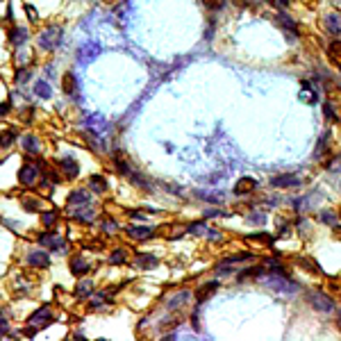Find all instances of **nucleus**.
<instances>
[{
	"mask_svg": "<svg viewBox=\"0 0 341 341\" xmlns=\"http://www.w3.org/2000/svg\"><path fill=\"white\" fill-rule=\"evenodd\" d=\"M207 9H212V11H219L221 7H223V0H200Z\"/></svg>",
	"mask_w": 341,
	"mask_h": 341,
	"instance_id": "nucleus-35",
	"label": "nucleus"
},
{
	"mask_svg": "<svg viewBox=\"0 0 341 341\" xmlns=\"http://www.w3.org/2000/svg\"><path fill=\"white\" fill-rule=\"evenodd\" d=\"M134 266L137 268H153V266H157V257L150 255V253H139V255L134 257Z\"/></svg>",
	"mask_w": 341,
	"mask_h": 341,
	"instance_id": "nucleus-14",
	"label": "nucleus"
},
{
	"mask_svg": "<svg viewBox=\"0 0 341 341\" xmlns=\"http://www.w3.org/2000/svg\"><path fill=\"white\" fill-rule=\"evenodd\" d=\"M125 232H128V237H132V239L144 241L155 235V228H150V225H128Z\"/></svg>",
	"mask_w": 341,
	"mask_h": 341,
	"instance_id": "nucleus-10",
	"label": "nucleus"
},
{
	"mask_svg": "<svg viewBox=\"0 0 341 341\" xmlns=\"http://www.w3.org/2000/svg\"><path fill=\"white\" fill-rule=\"evenodd\" d=\"M32 89H34V96H37V98H43V100H48V98L53 96V86H50L46 80H37V82H34Z\"/></svg>",
	"mask_w": 341,
	"mask_h": 341,
	"instance_id": "nucleus-21",
	"label": "nucleus"
},
{
	"mask_svg": "<svg viewBox=\"0 0 341 341\" xmlns=\"http://www.w3.org/2000/svg\"><path fill=\"white\" fill-rule=\"evenodd\" d=\"M32 75H34L32 66H21V69H16V75H14V85H18V86L27 85V82L32 80Z\"/></svg>",
	"mask_w": 341,
	"mask_h": 341,
	"instance_id": "nucleus-18",
	"label": "nucleus"
},
{
	"mask_svg": "<svg viewBox=\"0 0 341 341\" xmlns=\"http://www.w3.org/2000/svg\"><path fill=\"white\" fill-rule=\"evenodd\" d=\"M59 169H62V173H64L66 177H71V180H75V177L80 175V166H78V162H75L73 157H62V160H59Z\"/></svg>",
	"mask_w": 341,
	"mask_h": 341,
	"instance_id": "nucleus-11",
	"label": "nucleus"
},
{
	"mask_svg": "<svg viewBox=\"0 0 341 341\" xmlns=\"http://www.w3.org/2000/svg\"><path fill=\"white\" fill-rule=\"evenodd\" d=\"M91 200V193L85 189H75L69 193V205H86Z\"/></svg>",
	"mask_w": 341,
	"mask_h": 341,
	"instance_id": "nucleus-20",
	"label": "nucleus"
},
{
	"mask_svg": "<svg viewBox=\"0 0 341 341\" xmlns=\"http://www.w3.org/2000/svg\"><path fill=\"white\" fill-rule=\"evenodd\" d=\"M255 187H257L255 177H241V180L235 184V193H239V196H246V193L255 191Z\"/></svg>",
	"mask_w": 341,
	"mask_h": 341,
	"instance_id": "nucleus-15",
	"label": "nucleus"
},
{
	"mask_svg": "<svg viewBox=\"0 0 341 341\" xmlns=\"http://www.w3.org/2000/svg\"><path fill=\"white\" fill-rule=\"evenodd\" d=\"M14 141H16V132H14V130H5V132H0V148H9Z\"/></svg>",
	"mask_w": 341,
	"mask_h": 341,
	"instance_id": "nucleus-30",
	"label": "nucleus"
},
{
	"mask_svg": "<svg viewBox=\"0 0 341 341\" xmlns=\"http://www.w3.org/2000/svg\"><path fill=\"white\" fill-rule=\"evenodd\" d=\"M14 50H16V69H21V66H32V57H34L32 50H27L25 46L14 48Z\"/></svg>",
	"mask_w": 341,
	"mask_h": 341,
	"instance_id": "nucleus-16",
	"label": "nucleus"
},
{
	"mask_svg": "<svg viewBox=\"0 0 341 341\" xmlns=\"http://www.w3.org/2000/svg\"><path fill=\"white\" fill-rule=\"evenodd\" d=\"M323 30L328 34H332V37L341 34V14L339 11H332V14H328V16L323 18Z\"/></svg>",
	"mask_w": 341,
	"mask_h": 341,
	"instance_id": "nucleus-9",
	"label": "nucleus"
},
{
	"mask_svg": "<svg viewBox=\"0 0 341 341\" xmlns=\"http://www.w3.org/2000/svg\"><path fill=\"white\" fill-rule=\"evenodd\" d=\"M277 23H280V25H284L287 27V30H291V32H298V30H296V21H293L291 16H287V14H284V11H280V14H277Z\"/></svg>",
	"mask_w": 341,
	"mask_h": 341,
	"instance_id": "nucleus-31",
	"label": "nucleus"
},
{
	"mask_svg": "<svg viewBox=\"0 0 341 341\" xmlns=\"http://www.w3.org/2000/svg\"><path fill=\"white\" fill-rule=\"evenodd\" d=\"M21 146L27 153H39V148H41V144H39V139L34 137V134H25V137L21 139Z\"/></svg>",
	"mask_w": 341,
	"mask_h": 341,
	"instance_id": "nucleus-26",
	"label": "nucleus"
},
{
	"mask_svg": "<svg viewBox=\"0 0 341 341\" xmlns=\"http://www.w3.org/2000/svg\"><path fill=\"white\" fill-rule=\"evenodd\" d=\"M268 2H271L273 7H277V9H284V7H289L291 0H268Z\"/></svg>",
	"mask_w": 341,
	"mask_h": 341,
	"instance_id": "nucleus-42",
	"label": "nucleus"
},
{
	"mask_svg": "<svg viewBox=\"0 0 341 341\" xmlns=\"http://www.w3.org/2000/svg\"><path fill=\"white\" fill-rule=\"evenodd\" d=\"M198 198H200V200H207V203H221V196H212V193H205V191L198 193Z\"/></svg>",
	"mask_w": 341,
	"mask_h": 341,
	"instance_id": "nucleus-39",
	"label": "nucleus"
},
{
	"mask_svg": "<svg viewBox=\"0 0 341 341\" xmlns=\"http://www.w3.org/2000/svg\"><path fill=\"white\" fill-rule=\"evenodd\" d=\"M71 273L73 275H78V277H82V275H86V273H91V268H93V264H91L86 257H82V255H73L71 257Z\"/></svg>",
	"mask_w": 341,
	"mask_h": 341,
	"instance_id": "nucleus-7",
	"label": "nucleus"
},
{
	"mask_svg": "<svg viewBox=\"0 0 341 341\" xmlns=\"http://www.w3.org/2000/svg\"><path fill=\"white\" fill-rule=\"evenodd\" d=\"M271 184L277 189H287V187H296L298 184V177L289 175V173H284V175H277V177H271Z\"/></svg>",
	"mask_w": 341,
	"mask_h": 341,
	"instance_id": "nucleus-17",
	"label": "nucleus"
},
{
	"mask_svg": "<svg viewBox=\"0 0 341 341\" xmlns=\"http://www.w3.org/2000/svg\"><path fill=\"white\" fill-rule=\"evenodd\" d=\"M187 300H189V291H180V293H175V296L169 300V305H166V307H169V309L184 307V305H187Z\"/></svg>",
	"mask_w": 341,
	"mask_h": 341,
	"instance_id": "nucleus-28",
	"label": "nucleus"
},
{
	"mask_svg": "<svg viewBox=\"0 0 341 341\" xmlns=\"http://www.w3.org/2000/svg\"><path fill=\"white\" fill-rule=\"evenodd\" d=\"M27 266H32V268H48L50 266V257L48 253H43L39 251V248H34V251L27 253Z\"/></svg>",
	"mask_w": 341,
	"mask_h": 341,
	"instance_id": "nucleus-8",
	"label": "nucleus"
},
{
	"mask_svg": "<svg viewBox=\"0 0 341 341\" xmlns=\"http://www.w3.org/2000/svg\"><path fill=\"white\" fill-rule=\"evenodd\" d=\"M189 230H191L193 235H205V230L207 228H205V223H191L189 225Z\"/></svg>",
	"mask_w": 341,
	"mask_h": 341,
	"instance_id": "nucleus-40",
	"label": "nucleus"
},
{
	"mask_svg": "<svg viewBox=\"0 0 341 341\" xmlns=\"http://www.w3.org/2000/svg\"><path fill=\"white\" fill-rule=\"evenodd\" d=\"M23 207H25V212H37V209H39V200H37V198H27V200H23Z\"/></svg>",
	"mask_w": 341,
	"mask_h": 341,
	"instance_id": "nucleus-37",
	"label": "nucleus"
},
{
	"mask_svg": "<svg viewBox=\"0 0 341 341\" xmlns=\"http://www.w3.org/2000/svg\"><path fill=\"white\" fill-rule=\"evenodd\" d=\"M328 57H330V62H335V64H341V41H332L330 46H328Z\"/></svg>",
	"mask_w": 341,
	"mask_h": 341,
	"instance_id": "nucleus-29",
	"label": "nucleus"
},
{
	"mask_svg": "<svg viewBox=\"0 0 341 341\" xmlns=\"http://www.w3.org/2000/svg\"><path fill=\"white\" fill-rule=\"evenodd\" d=\"M328 139H330V134H323V137H321V141H319V148H316V160H321V157H323V150H325V146H328Z\"/></svg>",
	"mask_w": 341,
	"mask_h": 341,
	"instance_id": "nucleus-36",
	"label": "nucleus"
},
{
	"mask_svg": "<svg viewBox=\"0 0 341 341\" xmlns=\"http://www.w3.org/2000/svg\"><path fill=\"white\" fill-rule=\"evenodd\" d=\"M216 291H219V282H207V284H203V287L196 291L198 303H205V300H209Z\"/></svg>",
	"mask_w": 341,
	"mask_h": 341,
	"instance_id": "nucleus-13",
	"label": "nucleus"
},
{
	"mask_svg": "<svg viewBox=\"0 0 341 341\" xmlns=\"http://www.w3.org/2000/svg\"><path fill=\"white\" fill-rule=\"evenodd\" d=\"M53 321H55L53 309H50L48 305H43V307H39L37 312H34V314L27 319V323L32 325V328H37V330H41V328H48Z\"/></svg>",
	"mask_w": 341,
	"mask_h": 341,
	"instance_id": "nucleus-5",
	"label": "nucleus"
},
{
	"mask_svg": "<svg viewBox=\"0 0 341 341\" xmlns=\"http://www.w3.org/2000/svg\"><path fill=\"white\" fill-rule=\"evenodd\" d=\"M9 112H11V102H7V100L0 102V118H5Z\"/></svg>",
	"mask_w": 341,
	"mask_h": 341,
	"instance_id": "nucleus-41",
	"label": "nucleus"
},
{
	"mask_svg": "<svg viewBox=\"0 0 341 341\" xmlns=\"http://www.w3.org/2000/svg\"><path fill=\"white\" fill-rule=\"evenodd\" d=\"M89 189H91V193H105L107 189H109V182H107L102 175L93 173V175L89 177Z\"/></svg>",
	"mask_w": 341,
	"mask_h": 341,
	"instance_id": "nucleus-12",
	"label": "nucleus"
},
{
	"mask_svg": "<svg viewBox=\"0 0 341 341\" xmlns=\"http://www.w3.org/2000/svg\"><path fill=\"white\" fill-rule=\"evenodd\" d=\"M62 89H64L66 96H73L75 91H78V80H75L73 71H69V73H64V78H62Z\"/></svg>",
	"mask_w": 341,
	"mask_h": 341,
	"instance_id": "nucleus-19",
	"label": "nucleus"
},
{
	"mask_svg": "<svg viewBox=\"0 0 341 341\" xmlns=\"http://www.w3.org/2000/svg\"><path fill=\"white\" fill-rule=\"evenodd\" d=\"M37 241L43 246V248H50V251H57V253H66V248H69V244H66V241L62 239L55 230L41 232V235L37 237Z\"/></svg>",
	"mask_w": 341,
	"mask_h": 341,
	"instance_id": "nucleus-2",
	"label": "nucleus"
},
{
	"mask_svg": "<svg viewBox=\"0 0 341 341\" xmlns=\"http://www.w3.org/2000/svg\"><path fill=\"white\" fill-rule=\"evenodd\" d=\"M39 177H41V169L30 164V162H25V164L18 169V182H21L23 187H34L39 182Z\"/></svg>",
	"mask_w": 341,
	"mask_h": 341,
	"instance_id": "nucleus-3",
	"label": "nucleus"
},
{
	"mask_svg": "<svg viewBox=\"0 0 341 341\" xmlns=\"http://www.w3.org/2000/svg\"><path fill=\"white\" fill-rule=\"evenodd\" d=\"M23 9L27 11V18H30V23H37L39 21V14H37V9H34V5H23Z\"/></svg>",
	"mask_w": 341,
	"mask_h": 341,
	"instance_id": "nucleus-38",
	"label": "nucleus"
},
{
	"mask_svg": "<svg viewBox=\"0 0 341 341\" xmlns=\"http://www.w3.org/2000/svg\"><path fill=\"white\" fill-rule=\"evenodd\" d=\"M64 41V30L62 25H46L41 32L37 34V48L41 53H53L62 46Z\"/></svg>",
	"mask_w": 341,
	"mask_h": 341,
	"instance_id": "nucleus-1",
	"label": "nucleus"
},
{
	"mask_svg": "<svg viewBox=\"0 0 341 341\" xmlns=\"http://www.w3.org/2000/svg\"><path fill=\"white\" fill-rule=\"evenodd\" d=\"M109 264H112V266L128 264V251H125V248H114V251L109 253Z\"/></svg>",
	"mask_w": 341,
	"mask_h": 341,
	"instance_id": "nucleus-22",
	"label": "nucleus"
},
{
	"mask_svg": "<svg viewBox=\"0 0 341 341\" xmlns=\"http://www.w3.org/2000/svg\"><path fill=\"white\" fill-rule=\"evenodd\" d=\"M339 323H341V314H339Z\"/></svg>",
	"mask_w": 341,
	"mask_h": 341,
	"instance_id": "nucleus-45",
	"label": "nucleus"
},
{
	"mask_svg": "<svg viewBox=\"0 0 341 341\" xmlns=\"http://www.w3.org/2000/svg\"><path fill=\"white\" fill-rule=\"evenodd\" d=\"M319 219L323 221V223H328V225H337V223H339V219H337V214L332 212V209H323V212L319 214Z\"/></svg>",
	"mask_w": 341,
	"mask_h": 341,
	"instance_id": "nucleus-33",
	"label": "nucleus"
},
{
	"mask_svg": "<svg viewBox=\"0 0 341 341\" xmlns=\"http://www.w3.org/2000/svg\"><path fill=\"white\" fill-rule=\"evenodd\" d=\"M91 293H93V282H89V280H82V282L75 287V298L78 300L89 298Z\"/></svg>",
	"mask_w": 341,
	"mask_h": 341,
	"instance_id": "nucleus-24",
	"label": "nucleus"
},
{
	"mask_svg": "<svg viewBox=\"0 0 341 341\" xmlns=\"http://www.w3.org/2000/svg\"><path fill=\"white\" fill-rule=\"evenodd\" d=\"M109 298V291H100V293H91L89 296V309H100L102 305Z\"/></svg>",
	"mask_w": 341,
	"mask_h": 341,
	"instance_id": "nucleus-25",
	"label": "nucleus"
},
{
	"mask_svg": "<svg viewBox=\"0 0 341 341\" xmlns=\"http://www.w3.org/2000/svg\"><path fill=\"white\" fill-rule=\"evenodd\" d=\"M100 228H102V232H107V235H112V232H116V228H118V223L114 219H102V223H100Z\"/></svg>",
	"mask_w": 341,
	"mask_h": 341,
	"instance_id": "nucleus-34",
	"label": "nucleus"
},
{
	"mask_svg": "<svg viewBox=\"0 0 341 341\" xmlns=\"http://www.w3.org/2000/svg\"><path fill=\"white\" fill-rule=\"evenodd\" d=\"M27 41H30V30L25 25H11L7 30V43L11 48H21Z\"/></svg>",
	"mask_w": 341,
	"mask_h": 341,
	"instance_id": "nucleus-4",
	"label": "nucleus"
},
{
	"mask_svg": "<svg viewBox=\"0 0 341 341\" xmlns=\"http://www.w3.org/2000/svg\"><path fill=\"white\" fill-rule=\"evenodd\" d=\"M7 332H9V323H7V319L0 316V337H5Z\"/></svg>",
	"mask_w": 341,
	"mask_h": 341,
	"instance_id": "nucleus-43",
	"label": "nucleus"
},
{
	"mask_svg": "<svg viewBox=\"0 0 341 341\" xmlns=\"http://www.w3.org/2000/svg\"><path fill=\"white\" fill-rule=\"evenodd\" d=\"M300 98H303V100H309V105H314L316 102V91L312 89L309 82H303V93H300Z\"/></svg>",
	"mask_w": 341,
	"mask_h": 341,
	"instance_id": "nucleus-32",
	"label": "nucleus"
},
{
	"mask_svg": "<svg viewBox=\"0 0 341 341\" xmlns=\"http://www.w3.org/2000/svg\"><path fill=\"white\" fill-rule=\"evenodd\" d=\"M59 221V212L57 209H46V212H41V223L43 228H55V223Z\"/></svg>",
	"mask_w": 341,
	"mask_h": 341,
	"instance_id": "nucleus-27",
	"label": "nucleus"
},
{
	"mask_svg": "<svg viewBox=\"0 0 341 341\" xmlns=\"http://www.w3.org/2000/svg\"><path fill=\"white\" fill-rule=\"evenodd\" d=\"M264 219H266L264 214H251V221H253V223H264Z\"/></svg>",
	"mask_w": 341,
	"mask_h": 341,
	"instance_id": "nucleus-44",
	"label": "nucleus"
},
{
	"mask_svg": "<svg viewBox=\"0 0 341 341\" xmlns=\"http://www.w3.org/2000/svg\"><path fill=\"white\" fill-rule=\"evenodd\" d=\"M307 300L309 305L319 312H332L335 309V303H332L330 296H325V293H319V291H309L307 293Z\"/></svg>",
	"mask_w": 341,
	"mask_h": 341,
	"instance_id": "nucleus-6",
	"label": "nucleus"
},
{
	"mask_svg": "<svg viewBox=\"0 0 341 341\" xmlns=\"http://www.w3.org/2000/svg\"><path fill=\"white\" fill-rule=\"evenodd\" d=\"M73 219L82 221V223H91V221L96 219V209L93 207H80L78 212H73Z\"/></svg>",
	"mask_w": 341,
	"mask_h": 341,
	"instance_id": "nucleus-23",
	"label": "nucleus"
}]
</instances>
